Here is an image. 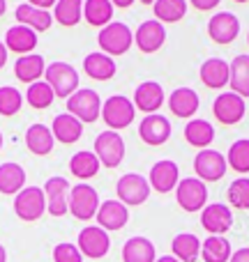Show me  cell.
Here are the masks:
<instances>
[{"label":"cell","mask_w":249,"mask_h":262,"mask_svg":"<svg viewBox=\"0 0 249 262\" xmlns=\"http://www.w3.org/2000/svg\"><path fill=\"white\" fill-rule=\"evenodd\" d=\"M44 81L49 83L53 95L60 97V99H69L79 90V72L69 62H63V60L46 64Z\"/></svg>","instance_id":"6da1fadb"},{"label":"cell","mask_w":249,"mask_h":262,"mask_svg":"<svg viewBox=\"0 0 249 262\" xmlns=\"http://www.w3.org/2000/svg\"><path fill=\"white\" fill-rule=\"evenodd\" d=\"M97 44H100L102 53L106 55H123L131 49L134 44V32L129 30V26L123 21H111L109 26H104L97 35Z\"/></svg>","instance_id":"7a4b0ae2"},{"label":"cell","mask_w":249,"mask_h":262,"mask_svg":"<svg viewBox=\"0 0 249 262\" xmlns=\"http://www.w3.org/2000/svg\"><path fill=\"white\" fill-rule=\"evenodd\" d=\"M136 118V108L134 101L127 99L123 95H113L102 104V120L111 131H120L127 129Z\"/></svg>","instance_id":"3957f363"},{"label":"cell","mask_w":249,"mask_h":262,"mask_svg":"<svg viewBox=\"0 0 249 262\" xmlns=\"http://www.w3.org/2000/svg\"><path fill=\"white\" fill-rule=\"evenodd\" d=\"M97 209H100V193L95 186L81 182V184L69 189V212L74 219L90 221L97 216Z\"/></svg>","instance_id":"277c9868"},{"label":"cell","mask_w":249,"mask_h":262,"mask_svg":"<svg viewBox=\"0 0 249 262\" xmlns=\"http://www.w3.org/2000/svg\"><path fill=\"white\" fill-rule=\"evenodd\" d=\"M67 113L74 115L76 120L90 124L97 118H102V99L95 90L90 88H79L72 97L67 99Z\"/></svg>","instance_id":"5b68a950"},{"label":"cell","mask_w":249,"mask_h":262,"mask_svg":"<svg viewBox=\"0 0 249 262\" xmlns=\"http://www.w3.org/2000/svg\"><path fill=\"white\" fill-rule=\"evenodd\" d=\"M14 212L21 221H37V219L44 216L46 212V195L44 189L40 186H26L16 193L14 198Z\"/></svg>","instance_id":"8992f818"},{"label":"cell","mask_w":249,"mask_h":262,"mask_svg":"<svg viewBox=\"0 0 249 262\" xmlns=\"http://www.w3.org/2000/svg\"><path fill=\"white\" fill-rule=\"evenodd\" d=\"M176 200L185 212H203L208 205V186L199 177H185L176 186Z\"/></svg>","instance_id":"52a82bcc"},{"label":"cell","mask_w":249,"mask_h":262,"mask_svg":"<svg viewBox=\"0 0 249 262\" xmlns=\"http://www.w3.org/2000/svg\"><path fill=\"white\" fill-rule=\"evenodd\" d=\"M116 193H118V200L123 205L136 207V205H143L150 198V182L148 177L139 175V172H127L116 184Z\"/></svg>","instance_id":"ba28073f"},{"label":"cell","mask_w":249,"mask_h":262,"mask_svg":"<svg viewBox=\"0 0 249 262\" xmlns=\"http://www.w3.org/2000/svg\"><path fill=\"white\" fill-rule=\"evenodd\" d=\"M95 154L104 168H118L125 159V140L118 131H102L95 138Z\"/></svg>","instance_id":"9c48e42d"},{"label":"cell","mask_w":249,"mask_h":262,"mask_svg":"<svg viewBox=\"0 0 249 262\" xmlns=\"http://www.w3.org/2000/svg\"><path fill=\"white\" fill-rule=\"evenodd\" d=\"M226 157L217 149H201L194 159V170L201 182H217L226 175Z\"/></svg>","instance_id":"30bf717a"},{"label":"cell","mask_w":249,"mask_h":262,"mask_svg":"<svg viewBox=\"0 0 249 262\" xmlns=\"http://www.w3.org/2000/svg\"><path fill=\"white\" fill-rule=\"evenodd\" d=\"M79 251L81 255L90 260H100L109 253L111 249V237L106 230H102L100 226H86L81 232H79Z\"/></svg>","instance_id":"8fae6325"},{"label":"cell","mask_w":249,"mask_h":262,"mask_svg":"<svg viewBox=\"0 0 249 262\" xmlns=\"http://www.w3.org/2000/svg\"><path fill=\"white\" fill-rule=\"evenodd\" d=\"M69 182L65 177H49L44 184L46 209L51 216H65L69 212Z\"/></svg>","instance_id":"7c38bea8"},{"label":"cell","mask_w":249,"mask_h":262,"mask_svg":"<svg viewBox=\"0 0 249 262\" xmlns=\"http://www.w3.org/2000/svg\"><path fill=\"white\" fill-rule=\"evenodd\" d=\"M245 99L236 92H222L213 104V113L217 118V122L222 124H236L245 118Z\"/></svg>","instance_id":"4fadbf2b"},{"label":"cell","mask_w":249,"mask_h":262,"mask_svg":"<svg viewBox=\"0 0 249 262\" xmlns=\"http://www.w3.org/2000/svg\"><path fill=\"white\" fill-rule=\"evenodd\" d=\"M208 35L217 44H231L236 41V37L240 35V21L236 14L231 12H219L213 14L208 21Z\"/></svg>","instance_id":"5bb4252c"},{"label":"cell","mask_w":249,"mask_h":262,"mask_svg":"<svg viewBox=\"0 0 249 262\" xmlns=\"http://www.w3.org/2000/svg\"><path fill=\"white\" fill-rule=\"evenodd\" d=\"M166 41V28L164 23H159L157 18H150V21H143L134 32V44L139 46V51L143 53H155L159 51Z\"/></svg>","instance_id":"9a60e30c"},{"label":"cell","mask_w":249,"mask_h":262,"mask_svg":"<svg viewBox=\"0 0 249 262\" xmlns=\"http://www.w3.org/2000/svg\"><path fill=\"white\" fill-rule=\"evenodd\" d=\"M201 226L210 232V235H222L228 232L233 228V212L228 205L222 203H213L205 205L203 212H201Z\"/></svg>","instance_id":"2e32d148"},{"label":"cell","mask_w":249,"mask_h":262,"mask_svg":"<svg viewBox=\"0 0 249 262\" xmlns=\"http://www.w3.org/2000/svg\"><path fill=\"white\" fill-rule=\"evenodd\" d=\"M148 182H150V189L159 191V193H168V191H173L178 186V182H180V168H178V163L171 161V159H162V161H157L150 168Z\"/></svg>","instance_id":"e0dca14e"},{"label":"cell","mask_w":249,"mask_h":262,"mask_svg":"<svg viewBox=\"0 0 249 262\" xmlns=\"http://www.w3.org/2000/svg\"><path fill=\"white\" fill-rule=\"evenodd\" d=\"M164 88L157 81H145L134 90V108L143 111V113L152 115L164 106Z\"/></svg>","instance_id":"ac0fdd59"},{"label":"cell","mask_w":249,"mask_h":262,"mask_svg":"<svg viewBox=\"0 0 249 262\" xmlns=\"http://www.w3.org/2000/svg\"><path fill=\"white\" fill-rule=\"evenodd\" d=\"M139 136L148 145H164L171 138V122L159 113L145 115L139 124Z\"/></svg>","instance_id":"d6986e66"},{"label":"cell","mask_w":249,"mask_h":262,"mask_svg":"<svg viewBox=\"0 0 249 262\" xmlns=\"http://www.w3.org/2000/svg\"><path fill=\"white\" fill-rule=\"evenodd\" d=\"M95 219L102 230H120L129 221V212H127V205H123L120 200H104V203H100Z\"/></svg>","instance_id":"ffe728a7"},{"label":"cell","mask_w":249,"mask_h":262,"mask_svg":"<svg viewBox=\"0 0 249 262\" xmlns=\"http://www.w3.org/2000/svg\"><path fill=\"white\" fill-rule=\"evenodd\" d=\"M5 46H7V51H14L18 55H28L37 46V32L32 28L16 23L5 32Z\"/></svg>","instance_id":"44dd1931"},{"label":"cell","mask_w":249,"mask_h":262,"mask_svg":"<svg viewBox=\"0 0 249 262\" xmlns=\"http://www.w3.org/2000/svg\"><path fill=\"white\" fill-rule=\"evenodd\" d=\"M51 134H53V138L58 140V143L72 145L83 136V122L69 113H60V115H55L53 122H51Z\"/></svg>","instance_id":"7402d4cb"},{"label":"cell","mask_w":249,"mask_h":262,"mask_svg":"<svg viewBox=\"0 0 249 262\" xmlns=\"http://www.w3.org/2000/svg\"><path fill=\"white\" fill-rule=\"evenodd\" d=\"M46 72V62L40 53H28V55H18V60L14 62V74L21 83H37L42 81Z\"/></svg>","instance_id":"603a6c76"},{"label":"cell","mask_w":249,"mask_h":262,"mask_svg":"<svg viewBox=\"0 0 249 262\" xmlns=\"http://www.w3.org/2000/svg\"><path fill=\"white\" fill-rule=\"evenodd\" d=\"M199 95L191 88H176V90L168 95V108L173 115L178 118H191V115L199 111Z\"/></svg>","instance_id":"cb8c5ba5"},{"label":"cell","mask_w":249,"mask_h":262,"mask_svg":"<svg viewBox=\"0 0 249 262\" xmlns=\"http://www.w3.org/2000/svg\"><path fill=\"white\" fill-rule=\"evenodd\" d=\"M199 76L205 88H213V90L226 88L228 85V62L222 58H208L201 64Z\"/></svg>","instance_id":"d4e9b609"},{"label":"cell","mask_w":249,"mask_h":262,"mask_svg":"<svg viewBox=\"0 0 249 262\" xmlns=\"http://www.w3.org/2000/svg\"><path fill=\"white\" fill-rule=\"evenodd\" d=\"M14 16H16V21L21 23V26L32 28L35 32H44V30H49L51 23H53V14L46 12V9L32 7V5H28V3L18 5L16 12H14Z\"/></svg>","instance_id":"484cf974"},{"label":"cell","mask_w":249,"mask_h":262,"mask_svg":"<svg viewBox=\"0 0 249 262\" xmlns=\"http://www.w3.org/2000/svg\"><path fill=\"white\" fill-rule=\"evenodd\" d=\"M228 88L242 99L249 97V55H236L233 62H228Z\"/></svg>","instance_id":"4316f807"},{"label":"cell","mask_w":249,"mask_h":262,"mask_svg":"<svg viewBox=\"0 0 249 262\" xmlns=\"http://www.w3.org/2000/svg\"><path fill=\"white\" fill-rule=\"evenodd\" d=\"M83 69L90 78L95 81H109V78L116 76V62L111 55L102 53V51H95V53H88L83 58Z\"/></svg>","instance_id":"83f0119b"},{"label":"cell","mask_w":249,"mask_h":262,"mask_svg":"<svg viewBox=\"0 0 249 262\" xmlns=\"http://www.w3.org/2000/svg\"><path fill=\"white\" fill-rule=\"evenodd\" d=\"M53 145H55V138H53V134H51V129L46 127V124H30V127H28L26 147L30 149L32 154H37V157H46V154H51Z\"/></svg>","instance_id":"f1b7e54d"},{"label":"cell","mask_w":249,"mask_h":262,"mask_svg":"<svg viewBox=\"0 0 249 262\" xmlns=\"http://www.w3.org/2000/svg\"><path fill=\"white\" fill-rule=\"evenodd\" d=\"M123 260L125 262H155L157 251L148 237H129L123 246Z\"/></svg>","instance_id":"f546056e"},{"label":"cell","mask_w":249,"mask_h":262,"mask_svg":"<svg viewBox=\"0 0 249 262\" xmlns=\"http://www.w3.org/2000/svg\"><path fill=\"white\" fill-rule=\"evenodd\" d=\"M21 189H26V170L23 166L14 161H7L0 166V193L16 195Z\"/></svg>","instance_id":"4dcf8cb0"},{"label":"cell","mask_w":249,"mask_h":262,"mask_svg":"<svg viewBox=\"0 0 249 262\" xmlns=\"http://www.w3.org/2000/svg\"><path fill=\"white\" fill-rule=\"evenodd\" d=\"M171 251L173 258H178L180 262H196V258H201V239L191 232H180L173 237Z\"/></svg>","instance_id":"1f68e13d"},{"label":"cell","mask_w":249,"mask_h":262,"mask_svg":"<svg viewBox=\"0 0 249 262\" xmlns=\"http://www.w3.org/2000/svg\"><path fill=\"white\" fill-rule=\"evenodd\" d=\"M233 255L231 242L222 235H210L205 242H201V258L203 262H228Z\"/></svg>","instance_id":"d6a6232c"},{"label":"cell","mask_w":249,"mask_h":262,"mask_svg":"<svg viewBox=\"0 0 249 262\" xmlns=\"http://www.w3.org/2000/svg\"><path fill=\"white\" fill-rule=\"evenodd\" d=\"M83 18L95 28H104L113 21L111 0H83Z\"/></svg>","instance_id":"836d02e7"},{"label":"cell","mask_w":249,"mask_h":262,"mask_svg":"<svg viewBox=\"0 0 249 262\" xmlns=\"http://www.w3.org/2000/svg\"><path fill=\"white\" fill-rule=\"evenodd\" d=\"M102 163L100 159H97L95 152H88V149H81V152H76L72 159H69V170H72L74 177H79V180H90V177H95L97 172H100Z\"/></svg>","instance_id":"e575fe53"},{"label":"cell","mask_w":249,"mask_h":262,"mask_svg":"<svg viewBox=\"0 0 249 262\" xmlns=\"http://www.w3.org/2000/svg\"><path fill=\"white\" fill-rule=\"evenodd\" d=\"M185 138L194 147L208 149V145L215 140V127L208 120H189L185 127Z\"/></svg>","instance_id":"d590c367"},{"label":"cell","mask_w":249,"mask_h":262,"mask_svg":"<svg viewBox=\"0 0 249 262\" xmlns=\"http://www.w3.org/2000/svg\"><path fill=\"white\" fill-rule=\"evenodd\" d=\"M152 12L159 23H178L187 14V0H155Z\"/></svg>","instance_id":"8d00e7d4"},{"label":"cell","mask_w":249,"mask_h":262,"mask_svg":"<svg viewBox=\"0 0 249 262\" xmlns=\"http://www.w3.org/2000/svg\"><path fill=\"white\" fill-rule=\"evenodd\" d=\"M53 18L65 28L76 26L83 18V0H58L53 7Z\"/></svg>","instance_id":"74e56055"},{"label":"cell","mask_w":249,"mask_h":262,"mask_svg":"<svg viewBox=\"0 0 249 262\" xmlns=\"http://www.w3.org/2000/svg\"><path fill=\"white\" fill-rule=\"evenodd\" d=\"M53 99H55V95L46 81L30 83L26 90V101L32 106V108H49V106L53 104Z\"/></svg>","instance_id":"f35d334b"},{"label":"cell","mask_w":249,"mask_h":262,"mask_svg":"<svg viewBox=\"0 0 249 262\" xmlns=\"http://www.w3.org/2000/svg\"><path fill=\"white\" fill-rule=\"evenodd\" d=\"M226 163L233 168L236 172H249V138H240L231 145L226 154Z\"/></svg>","instance_id":"ab89813d"},{"label":"cell","mask_w":249,"mask_h":262,"mask_svg":"<svg viewBox=\"0 0 249 262\" xmlns=\"http://www.w3.org/2000/svg\"><path fill=\"white\" fill-rule=\"evenodd\" d=\"M226 198L231 207L236 209H249V177H238L228 184Z\"/></svg>","instance_id":"60d3db41"},{"label":"cell","mask_w":249,"mask_h":262,"mask_svg":"<svg viewBox=\"0 0 249 262\" xmlns=\"http://www.w3.org/2000/svg\"><path fill=\"white\" fill-rule=\"evenodd\" d=\"M21 106H23V97L16 88H12V85L0 88V115L12 118V115H16L21 111Z\"/></svg>","instance_id":"b9f144b4"},{"label":"cell","mask_w":249,"mask_h":262,"mask_svg":"<svg viewBox=\"0 0 249 262\" xmlns=\"http://www.w3.org/2000/svg\"><path fill=\"white\" fill-rule=\"evenodd\" d=\"M53 262H83V255L76 244L63 242L53 249Z\"/></svg>","instance_id":"7bdbcfd3"},{"label":"cell","mask_w":249,"mask_h":262,"mask_svg":"<svg viewBox=\"0 0 249 262\" xmlns=\"http://www.w3.org/2000/svg\"><path fill=\"white\" fill-rule=\"evenodd\" d=\"M191 5H194L196 9H201V12H210V9H215L222 0H189Z\"/></svg>","instance_id":"ee69618b"},{"label":"cell","mask_w":249,"mask_h":262,"mask_svg":"<svg viewBox=\"0 0 249 262\" xmlns=\"http://www.w3.org/2000/svg\"><path fill=\"white\" fill-rule=\"evenodd\" d=\"M228 262H249V246H245V249H238L236 253L231 255V260Z\"/></svg>","instance_id":"f6af8a7d"},{"label":"cell","mask_w":249,"mask_h":262,"mask_svg":"<svg viewBox=\"0 0 249 262\" xmlns=\"http://www.w3.org/2000/svg\"><path fill=\"white\" fill-rule=\"evenodd\" d=\"M55 3H58V0H28V5L40 7V9H46V12H49L51 7H55Z\"/></svg>","instance_id":"bcb514c9"},{"label":"cell","mask_w":249,"mask_h":262,"mask_svg":"<svg viewBox=\"0 0 249 262\" xmlns=\"http://www.w3.org/2000/svg\"><path fill=\"white\" fill-rule=\"evenodd\" d=\"M7 46H5V41H0V69L5 67V64H7Z\"/></svg>","instance_id":"7dc6e473"},{"label":"cell","mask_w":249,"mask_h":262,"mask_svg":"<svg viewBox=\"0 0 249 262\" xmlns=\"http://www.w3.org/2000/svg\"><path fill=\"white\" fill-rule=\"evenodd\" d=\"M134 3H136V0H111V5H113V7H131Z\"/></svg>","instance_id":"c3c4849f"},{"label":"cell","mask_w":249,"mask_h":262,"mask_svg":"<svg viewBox=\"0 0 249 262\" xmlns=\"http://www.w3.org/2000/svg\"><path fill=\"white\" fill-rule=\"evenodd\" d=\"M155 262H180L178 258H173V255H162V258H157Z\"/></svg>","instance_id":"681fc988"},{"label":"cell","mask_w":249,"mask_h":262,"mask_svg":"<svg viewBox=\"0 0 249 262\" xmlns=\"http://www.w3.org/2000/svg\"><path fill=\"white\" fill-rule=\"evenodd\" d=\"M0 262H7V251H5L3 244H0Z\"/></svg>","instance_id":"f907efd6"},{"label":"cell","mask_w":249,"mask_h":262,"mask_svg":"<svg viewBox=\"0 0 249 262\" xmlns=\"http://www.w3.org/2000/svg\"><path fill=\"white\" fill-rule=\"evenodd\" d=\"M7 12V0H0V16Z\"/></svg>","instance_id":"816d5d0a"},{"label":"cell","mask_w":249,"mask_h":262,"mask_svg":"<svg viewBox=\"0 0 249 262\" xmlns=\"http://www.w3.org/2000/svg\"><path fill=\"white\" fill-rule=\"evenodd\" d=\"M141 5H155V0H141Z\"/></svg>","instance_id":"f5cc1de1"},{"label":"cell","mask_w":249,"mask_h":262,"mask_svg":"<svg viewBox=\"0 0 249 262\" xmlns=\"http://www.w3.org/2000/svg\"><path fill=\"white\" fill-rule=\"evenodd\" d=\"M0 149H3V134H0Z\"/></svg>","instance_id":"db71d44e"},{"label":"cell","mask_w":249,"mask_h":262,"mask_svg":"<svg viewBox=\"0 0 249 262\" xmlns=\"http://www.w3.org/2000/svg\"><path fill=\"white\" fill-rule=\"evenodd\" d=\"M236 3H247V0H236Z\"/></svg>","instance_id":"11a10c76"},{"label":"cell","mask_w":249,"mask_h":262,"mask_svg":"<svg viewBox=\"0 0 249 262\" xmlns=\"http://www.w3.org/2000/svg\"><path fill=\"white\" fill-rule=\"evenodd\" d=\"M247 44H249V32H247Z\"/></svg>","instance_id":"9f6ffc18"}]
</instances>
